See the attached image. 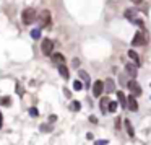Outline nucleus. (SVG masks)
Returning a JSON list of instances; mask_svg holds the SVG:
<instances>
[{
  "mask_svg": "<svg viewBox=\"0 0 151 145\" xmlns=\"http://www.w3.org/2000/svg\"><path fill=\"white\" fill-rule=\"evenodd\" d=\"M150 39V36L146 34L145 31H136V34L133 36V39H132V46H145Z\"/></svg>",
  "mask_w": 151,
  "mask_h": 145,
  "instance_id": "1",
  "label": "nucleus"
},
{
  "mask_svg": "<svg viewBox=\"0 0 151 145\" xmlns=\"http://www.w3.org/2000/svg\"><path fill=\"white\" fill-rule=\"evenodd\" d=\"M21 20L25 25H31L36 21V10L34 8H25L23 13H21Z\"/></svg>",
  "mask_w": 151,
  "mask_h": 145,
  "instance_id": "2",
  "label": "nucleus"
},
{
  "mask_svg": "<svg viewBox=\"0 0 151 145\" xmlns=\"http://www.w3.org/2000/svg\"><path fill=\"white\" fill-rule=\"evenodd\" d=\"M41 51H42V54L44 55H52V51H54V42L49 39V38H45L42 41V44H41Z\"/></svg>",
  "mask_w": 151,
  "mask_h": 145,
  "instance_id": "3",
  "label": "nucleus"
},
{
  "mask_svg": "<svg viewBox=\"0 0 151 145\" xmlns=\"http://www.w3.org/2000/svg\"><path fill=\"white\" fill-rule=\"evenodd\" d=\"M104 88H106V83L104 82H101V80H96L94 82V85H93V96H101L102 95V91H104Z\"/></svg>",
  "mask_w": 151,
  "mask_h": 145,
  "instance_id": "4",
  "label": "nucleus"
},
{
  "mask_svg": "<svg viewBox=\"0 0 151 145\" xmlns=\"http://www.w3.org/2000/svg\"><path fill=\"white\" fill-rule=\"evenodd\" d=\"M127 86H128V90H130L132 95H135V96L141 95V88H140V85L136 83V80H130L128 83H127Z\"/></svg>",
  "mask_w": 151,
  "mask_h": 145,
  "instance_id": "5",
  "label": "nucleus"
},
{
  "mask_svg": "<svg viewBox=\"0 0 151 145\" xmlns=\"http://www.w3.org/2000/svg\"><path fill=\"white\" fill-rule=\"evenodd\" d=\"M127 108L130 111H138V101H136V98H135V95H128L127 96Z\"/></svg>",
  "mask_w": 151,
  "mask_h": 145,
  "instance_id": "6",
  "label": "nucleus"
},
{
  "mask_svg": "<svg viewBox=\"0 0 151 145\" xmlns=\"http://www.w3.org/2000/svg\"><path fill=\"white\" fill-rule=\"evenodd\" d=\"M39 23H41V26H47L50 23V11L49 10H42V11H41Z\"/></svg>",
  "mask_w": 151,
  "mask_h": 145,
  "instance_id": "7",
  "label": "nucleus"
},
{
  "mask_svg": "<svg viewBox=\"0 0 151 145\" xmlns=\"http://www.w3.org/2000/svg\"><path fill=\"white\" fill-rule=\"evenodd\" d=\"M109 105H111V100H109V96H104V98H101L99 108H101V111H102V114H106L107 111H109Z\"/></svg>",
  "mask_w": 151,
  "mask_h": 145,
  "instance_id": "8",
  "label": "nucleus"
},
{
  "mask_svg": "<svg viewBox=\"0 0 151 145\" xmlns=\"http://www.w3.org/2000/svg\"><path fill=\"white\" fill-rule=\"evenodd\" d=\"M136 67H138V65H133V64H127V65H125L127 74H128V75H130L132 78H136V74H138Z\"/></svg>",
  "mask_w": 151,
  "mask_h": 145,
  "instance_id": "9",
  "label": "nucleus"
},
{
  "mask_svg": "<svg viewBox=\"0 0 151 145\" xmlns=\"http://www.w3.org/2000/svg\"><path fill=\"white\" fill-rule=\"evenodd\" d=\"M52 62H54V64H59V65H65V57H63V54H60V52L52 54Z\"/></svg>",
  "mask_w": 151,
  "mask_h": 145,
  "instance_id": "10",
  "label": "nucleus"
},
{
  "mask_svg": "<svg viewBox=\"0 0 151 145\" xmlns=\"http://www.w3.org/2000/svg\"><path fill=\"white\" fill-rule=\"evenodd\" d=\"M78 77L85 82V86H91V78H90V75L86 74L85 70H78Z\"/></svg>",
  "mask_w": 151,
  "mask_h": 145,
  "instance_id": "11",
  "label": "nucleus"
},
{
  "mask_svg": "<svg viewBox=\"0 0 151 145\" xmlns=\"http://www.w3.org/2000/svg\"><path fill=\"white\" fill-rule=\"evenodd\" d=\"M59 74L62 75L63 80H68V78H70V70L67 69L65 65H59Z\"/></svg>",
  "mask_w": 151,
  "mask_h": 145,
  "instance_id": "12",
  "label": "nucleus"
},
{
  "mask_svg": "<svg viewBox=\"0 0 151 145\" xmlns=\"http://www.w3.org/2000/svg\"><path fill=\"white\" fill-rule=\"evenodd\" d=\"M104 83H106V91L107 93H114V91H116V82L112 80V78H107Z\"/></svg>",
  "mask_w": 151,
  "mask_h": 145,
  "instance_id": "13",
  "label": "nucleus"
},
{
  "mask_svg": "<svg viewBox=\"0 0 151 145\" xmlns=\"http://www.w3.org/2000/svg\"><path fill=\"white\" fill-rule=\"evenodd\" d=\"M117 100H119V105L122 108H127V96L124 91H117Z\"/></svg>",
  "mask_w": 151,
  "mask_h": 145,
  "instance_id": "14",
  "label": "nucleus"
},
{
  "mask_svg": "<svg viewBox=\"0 0 151 145\" xmlns=\"http://www.w3.org/2000/svg\"><path fill=\"white\" fill-rule=\"evenodd\" d=\"M125 122V129H127V132H128V137H135V132H133V127H132V122H130V119H125L124 121Z\"/></svg>",
  "mask_w": 151,
  "mask_h": 145,
  "instance_id": "15",
  "label": "nucleus"
},
{
  "mask_svg": "<svg viewBox=\"0 0 151 145\" xmlns=\"http://www.w3.org/2000/svg\"><path fill=\"white\" fill-rule=\"evenodd\" d=\"M128 57L135 60V64H136V65H140V55L136 54V52H135L133 49H130V51H128Z\"/></svg>",
  "mask_w": 151,
  "mask_h": 145,
  "instance_id": "16",
  "label": "nucleus"
},
{
  "mask_svg": "<svg viewBox=\"0 0 151 145\" xmlns=\"http://www.w3.org/2000/svg\"><path fill=\"white\" fill-rule=\"evenodd\" d=\"M31 38L33 39H41V28H34V30H31Z\"/></svg>",
  "mask_w": 151,
  "mask_h": 145,
  "instance_id": "17",
  "label": "nucleus"
},
{
  "mask_svg": "<svg viewBox=\"0 0 151 145\" xmlns=\"http://www.w3.org/2000/svg\"><path fill=\"white\" fill-rule=\"evenodd\" d=\"M70 109L75 111V113H76V111H80L81 109V103H80V101H71V103H70Z\"/></svg>",
  "mask_w": 151,
  "mask_h": 145,
  "instance_id": "18",
  "label": "nucleus"
},
{
  "mask_svg": "<svg viewBox=\"0 0 151 145\" xmlns=\"http://www.w3.org/2000/svg\"><path fill=\"white\" fill-rule=\"evenodd\" d=\"M136 15V10H135V8H130V10H127L125 11V18H128V20H133V16H135Z\"/></svg>",
  "mask_w": 151,
  "mask_h": 145,
  "instance_id": "19",
  "label": "nucleus"
},
{
  "mask_svg": "<svg viewBox=\"0 0 151 145\" xmlns=\"http://www.w3.org/2000/svg\"><path fill=\"white\" fill-rule=\"evenodd\" d=\"M73 90L75 91H81L83 90V83H81V80H75L73 82Z\"/></svg>",
  "mask_w": 151,
  "mask_h": 145,
  "instance_id": "20",
  "label": "nucleus"
},
{
  "mask_svg": "<svg viewBox=\"0 0 151 145\" xmlns=\"http://www.w3.org/2000/svg\"><path fill=\"white\" fill-rule=\"evenodd\" d=\"M39 130H41V132H50V130H52V125H50V124H41L39 125Z\"/></svg>",
  "mask_w": 151,
  "mask_h": 145,
  "instance_id": "21",
  "label": "nucleus"
},
{
  "mask_svg": "<svg viewBox=\"0 0 151 145\" xmlns=\"http://www.w3.org/2000/svg\"><path fill=\"white\" fill-rule=\"evenodd\" d=\"M10 98H8V96H3V98H0V105L2 106H10Z\"/></svg>",
  "mask_w": 151,
  "mask_h": 145,
  "instance_id": "22",
  "label": "nucleus"
},
{
  "mask_svg": "<svg viewBox=\"0 0 151 145\" xmlns=\"http://www.w3.org/2000/svg\"><path fill=\"white\" fill-rule=\"evenodd\" d=\"M15 90H16V93H18L20 96L25 93V90H23V85H21V83H16V85H15Z\"/></svg>",
  "mask_w": 151,
  "mask_h": 145,
  "instance_id": "23",
  "label": "nucleus"
},
{
  "mask_svg": "<svg viewBox=\"0 0 151 145\" xmlns=\"http://www.w3.org/2000/svg\"><path fill=\"white\" fill-rule=\"evenodd\" d=\"M117 111V103L116 101H111V105H109V113H116Z\"/></svg>",
  "mask_w": 151,
  "mask_h": 145,
  "instance_id": "24",
  "label": "nucleus"
},
{
  "mask_svg": "<svg viewBox=\"0 0 151 145\" xmlns=\"http://www.w3.org/2000/svg\"><path fill=\"white\" fill-rule=\"evenodd\" d=\"M29 116L31 117H37L39 116V111L36 109V108H29Z\"/></svg>",
  "mask_w": 151,
  "mask_h": 145,
  "instance_id": "25",
  "label": "nucleus"
},
{
  "mask_svg": "<svg viewBox=\"0 0 151 145\" xmlns=\"http://www.w3.org/2000/svg\"><path fill=\"white\" fill-rule=\"evenodd\" d=\"M109 144V140H96L94 145H107Z\"/></svg>",
  "mask_w": 151,
  "mask_h": 145,
  "instance_id": "26",
  "label": "nucleus"
},
{
  "mask_svg": "<svg viewBox=\"0 0 151 145\" xmlns=\"http://www.w3.org/2000/svg\"><path fill=\"white\" fill-rule=\"evenodd\" d=\"M90 121L93 124H98V117H96V116H90Z\"/></svg>",
  "mask_w": 151,
  "mask_h": 145,
  "instance_id": "27",
  "label": "nucleus"
},
{
  "mask_svg": "<svg viewBox=\"0 0 151 145\" xmlns=\"http://www.w3.org/2000/svg\"><path fill=\"white\" fill-rule=\"evenodd\" d=\"M49 121H50V122H55V121H57V116H55V114L49 116Z\"/></svg>",
  "mask_w": 151,
  "mask_h": 145,
  "instance_id": "28",
  "label": "nucleus"
},
{
  "mask_svg": "<svg viewBox=\"0 0 151 145\" xmlns=\"http://www.w3.org/2000/svg\"><path fill=\"white\" fill-rule=\"evenodd\" d=\"M63 93H65L67 98H70V91H68V88H63Z\"/></svg>",
  "mask_w": 151,
  "mask_h": 145,
  "instance_id": "29",
  "label": "nucleus"
},
{
  "mask_svg": "<svg viewBox=\"0 0 151 145\" xmlns=\"http://www.w3.org/2000/svg\"><path fill=\"white\" fill-rule=\"evenodd\" d=\"M2 122H3V117H2V113H0V129H2Z\"/></svg>",
  "mask_w": 151,
  "mask_h": 145,
  "instance_id": "30",
  "label": "nucleus"
},
{
  "mask_svg": "<svg viewBox=\"0 0 151 145\" xmlns=\"http://www.w3.org/2000/svg\"><path fill=\"white\" fill-rule=\"evenodd\" d=\"M132 2H133V3H136V5H138V3H141V0H132Z\"/></svg>",
  "mask_w": 151,
  "mask_h": 145,
  "instance_id": "31",
  "label": "nucleus"
}]
</instances>
